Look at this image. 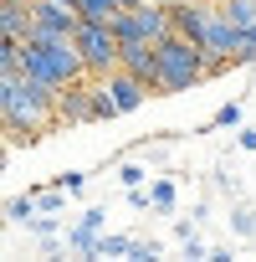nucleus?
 Here are the masks:
<instances>
[{"instance_id":"nucleus-1","label":"nucleus","mask_w":256,"mask_h":262,"mask_svg":"<svg viewBox=\"0 0 256 262\" xmlns=\"http://www.w3.org/2000/svg\"><path fill=\"white\" fill-rule=\"evenodd\" d=\"M21 72L36 77V82H46V88H67V82L87 77L72 36H26L21 41Z\"/></svg>"},{"instance_id":"nucleus-2","label":"nucleus","mask_w":256,"mask_h":262,"mask_svg":"<svg viewBox=\"0 0 256 262\" xmlns=\"http://www.w3.org/2000/svg\"><path fill=\"white\" fill-rule=\"evenodd\" d=\"M195 82H205V52L180 31L159 36L154 41V88L149 93H190Z\"/></svg>"},{"instance_id":"nucleus-3","label":"nucleus","mask_w":256,"mask_h":262,"mask_svg":"<svg viewBox=\"0 0 256 262\" xmlns=\"http://www.w3.org/2000/svg\"><path fill=\"white\" fill-rule=\"evenodd\" d=\"M72 47H77V57H82V72H87V77H108V72L118 67V36H113V26H108V21H77Z\"/></svg>"},{"instance_id":"nucleus-4","label":"nucleus","mask_w":256,"mask_h":262,"mask_svg":"<svg viewBox=\"0 0 256 262\" xmlns=\"http://www.w3.org/2000/svg\"><path fill=\"white\" fill-rule=\"evenodd\" d=\"M77 11L67 0H31V36H72Z\"/></svg>"},{"instance_id":"nucleus-5","label":"nucleus","mask_w":256,"mask_h":262,"mask_svg":"<svg viewBox=\"0 0 256 262\" xmlns=\"http://www.w3.org/2000/svg\"><path fill=\"white\" fill-rule=\"evenodd\" d=\"M87 118H92V82L77 77L57 88V123H87Z\"/></svg>"},{"instance_id":"nucleus-6","label":"nucleus","mask_w":256,"mask_h":262,"mask_svg":"<svg viewBox=\"0 0 256 262\" xmlns=\"http://www.w3.org/2000/svg\"><path fill=\"white\" fill-rule=\"evenodd\" d=\"M103 88H108V98H113L118 113H134V108H144V98H149V82H139L134 72H123V67H113V72L103 77Z\"/></svg>"},{"instance_id":"nucleus-7","label":"nucleus","mask_w":256,"mask_h":262,"mask_svg":"<svg viewBox=\"0 0 256 262\" xmlns=\"http://www.w3.org/2000/svg\"><path fill=\"white\" fill-rule=\"evenodd\" d=\"M118 67L154 88V41H118Z\"/></svg>"},{"instance_id":"nucleus-8","label":"nucleus","mask_w":256,"mask_h":262,"mask_svg":"<svg viewBox=\"0 0 256 262\" xmlns=\"http://www.w3.org/2000/svg\"><path fill=\"white\" fill-rule=\"evenodd\" d=\"M0 36L11 41L31 36V0H0Z\"/></svg>"},{"instance_id":"nucleus-9","label":"nucleus","mask_w":256,"mask_h":262,"mask_svg":"<svg viewBox=\"0 0 256 262\" xmlns=\"http://www.w3.org/2000/svg\"><path fill=\"white\" fill-rule=\"evenodd\" d=\"M220 16L236 31H246V26H256V0H220Z\"/></svg>"},{"instance_id":"nucleus-10","label":"nucleus","mask_w":256,"mask_h":262,"mask_svg":"<svg viewBox=\"0 0 256 262\" xmlns=\"http://www.w3.org/2000/svg\"><path fill=\"white\" fill-rule=\"evenodd\" d=\"M72 6H77V21H113L123 11L118 0H72Z\"/></svg>"},{"instance_id":"nucleus-11","label":"nucleus","mask_w":256,"mask_h":262,"mask_svg":"<svg viewBox=\"0 0 256 262\" xmlns=\"http://www.w3.org/2000/svg\"><path fill=\"white\" fill-rule=\"evenodd\" d=\"M31 201H36V211H41V216H57V211L67 206V190H62V185H46V190H36Z\"/></svg>"},{"instance_id":"nucleus-12","label":"nucleus","mask_w":256,"mask_h":262,"mask_svg":"<svg viewBox=\"0 0 256 262\" xmlns=\"http://www.w3.org/2000/svg\"><path fill=\"white\" fill-rule=\"evenodd\" d=\"M128 247H134V236H97L92 257H128Z\"/></svg>"},{"instance_id":"nucleus-13","label":"nucleus","mask_w":256,"mask_h":262,"mask_svg":"<svg viewBox=\"0 0 256 262\" xmlns=\"http://www.w3.org/2000/svg\"><path fill=\"white\" fill-rule=\"evenodd\" d=\"M231 62H256V26H246V31L236 36V52H231Z\"/></svg>"},{"instance_id":"nucleus-14","label":"nucleus","mask_w":256,"mask_h":262,"mask_svg":"<svg viewBox=\"0 0 256 262\" xmlns=\"http://www.w3.org/2000/svg\"><path fill=\"white\" fill-rule=\"evenodd\" d=\"M0 72H21V41L0 36Z\"/></svg>"},{"instance_id":"nucleus-15","label":"nucleus","mask_w":256,"mask_h":262,"mask_svg":"<svg viewBox=\"0 0 256 262\" xmlns=\"http://www.w3.org/2000/svg\"><path fill=\"white\" fill-rule=\"evenodd\" d=\"M0 211H6L11 221H31V216H36V201H31V195H16V201H6Z\"/></svg>"},{"instance_id":"nucleus-16","label":"nucleus","mask_w":256,"mask_h":262,"mask_svg":"<svg viewBox=\"0 0 256 262\" xmlns=\"http://www.w3.org/2000/svg\"><path fill=\"white\" fill-rule=\"evenodd\" d=\"M92 118H118V108H113V98H108V88H103V82L92 88Z\"/></svg>"},{"instance_id":"nucleus-17","label":"nucleus","mask_w":256,"mask_h":262,"mask_svg":"<svg viewBox=\"0 0 256 262\" xmlns=\"http://www.w3.org/2000/svg\"><path fill=\"white\" fill-rule=\"evenodd\" d=\"M149 206H154V211H169V206H174V185H169V180H159V185L149 190Z\"/></svg>"},{"instance_id":"nucleus-18","label":"nucleus","mask_w":256,"mask_h":262,"mask_svg":"<svg viewBox=\"0 0 256 262\" xmlns=\"http://www.w3.org/2000/svg\"><path fill=\"white\" fill-rule=\"evenodd\" d=\"M92 247H97V231H87V226H77V231H72V252H82V257H92Z\"/></svg>"},{"instance_id":"nucleus-19","label":"nucleus","mask_w":256,"mask_h":262,"mask_svg":"<svg viewBox=\"0 0 256 262\" xmlns=\"http://www.w3.org/2000/svg\"><path fill=\"white\" fill-rule=\"evenodd\" d=\"M57 185H62L67 195H77V190L87 185V175H77V170H67V175H57Z\"/></svg>"},{"instance_id":"nucleus-20","label":"nucleus","mask_w":256,"mask_h":262,"mask_svg":"<svg viewBox=\"0 0 256 262\" xmlns=\"http://www.w3.org/2000/svg\"><path fill=\"white\" fill-rule=\"evenodd\" d=\"M215 123H220V128H236V123H241V108H236V103H225V108L215 113Z\"/></svg>"},{"instance_id":"nucleus-21","label":"nucleus","mask_w":256,"mask_h":262,"mask_svg":"<svg viewBox=\"0 0 256 262\" xmlns=\"http://www.w3.org/2000/svg\"><path fill=\"white\" fill-rule=\"evenodd\" d=\"M236 231L241 236H256V211H236Z\"/></svg>"},{"instance_id":"nucleus-22","label":"nucleus","mask_w":256,"mask_h":262,"mask_svg":"<svg viewBox=\"0 0 256 262\" xmlns=\"http://www.w3.org/2000/svg\"><path fill=\"white\" fill-rule=\"evenodd\" d=\"M118 180H123V185H144V165H123Z\"/></svg>"},{"instance_id":"nucleus-23","label":"nucleus","mask_w":256,"mask_h":262,"mask_svg":"<svg viewBox=\"0 0 256 262\" xmlns=\"http://www.w3.org/2000/svg\"><path fill=\"white\" fill-rule=\"evenodd\" d=\"M103 216H108V211H97V206H92V211H87L77 226H87V231H103Z\"/></svg>"},{"instance_id":"nucleus-24","label":"nucleus","mask_w":256,"mask_h":262,"mask_svg":"<svg viewBox=\"0 0 256 262\" xmlns=\"http://www.w3.org/2000/svg\"><path fill=\"white\" fill-rule=\"evenodd\" d=\"M241 149H256V128H246V134H241Z\"/></svg>"},{"instance_id":"nucleus-25","label":"nucleus","mask_w":256,"mask_h":262,"mask_svg":"<svg viewBox=\"0 0 256 262\" xmlns=\"http://www.w3.org/2000/svg\"><path fill=\"white\" fill-rule=\"evenodd\" d=\"M6 165H11V155H6V149H0V175H6Z\"/></svg>"},{"instance_id":"nucleus-26","label":"nucleus","mask_w":256,"mask_h":262,"mask_svg":"<svg viewBox=\"0 0 256 262\" xmlns=\"http://www.w3.org/2000/svg\"><path fill=\"white\" fill-rule=\"evenodd\" d=\"M118 6H123V11H128V6H144V0H118Z\"/></svg>"},{"instance_id":"nucleus-27","label":"nucleus","mask_w":256,"mask_h":262,"mask_svg":"<svg viewBox=\"0 0 256 262\" xmlns=\"http://www.w3.org/2000/svg\"><path fill=\"white\" fill-rule=\"evenodd\" d=\"M164 6H185V0H164Z\"/></svg>"},{"instance_id":"nucleus-28","label":"nucleus","mask_w":256,"mask_h":262,"mask_svg":"<svg viewBox=\"0 0 256 262\" xmlns=\"http://www.w3.org/2000/svg\"><path fill=\"white\" fill-rule=\"evenodd\" d=\"M67 6H72V0H67ZM72 11H77V6H72Z\"/></svg>"}]
</instances>
